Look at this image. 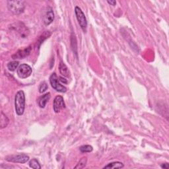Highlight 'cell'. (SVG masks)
Masks as SVG:
<instances>
[{
  "label": "cell",
  "instance_id": "6da1fadb",
  "mask_svg": "<svg viewBox=\"0 0 169 169\" xmlns=\"http://www.w3.org/2000/svg\"><path fill=\"white\" fill-rule=\"evenodd\" d=\"M15 112L18 116L23 114L25 109V95L22 91H19L15 97Z\"/></svg>",
  "mask_w": 169,
  "mask_h": 169
},
{
  "label": "cell",
  "instance_id": "7a4b0ae2",
  "mask_svg": "<svg viewBox=\"0 0 169 169\" xmlns=\"http://www.w3.org/2000/svg\"><path fill=\"white\" fill-rule=\"evenodd\" d=\"M24 1H8L7 7L15 15H19L24 11L25 5Z\"/></svg>",
  "mask_w": 169,
  "mask_h": 169
},
{
  "label": "cell",
  "instance_id": "3957f363",
  "mask_svg": "<svg viewBox=\"0 0 169 169\" xmlns=\"http://www.w3.org/2000/svg\"><path fill=\"white\" fill-rule=\"evenodd\" d=\"M75 13L77 21L79 22V24H80V26L81 28V29L84 32H86L87 28V21L85 17V15H84L81 9L78 6H76L75 7Z\"/></svg>",
  "mask_w": 169,
  "mask_h": 169
},
{
  "label": "cell",
  "instance_id": "277c9868",
  "mask_svg": "<svg viewBox=\"0 0 169 169\" xmlns=\"http://www.w3.org/2000/svg\"><path fill=\"white\" fill-rule=\"evenodd\" d=\"M50 83L51 84V86L56 91L60 93H65L67 91V89L65 86L62 85L58 80V77L55 73L52 74L50 77Z\"/></svg>",
  "mask_w": 169,
  "mask_h": 169
},
{
  "label": "cell",
  "instance_id": "5b68a950",
  "mask_svg": "<svg viewBox=\"0 0 169 169\" xmlns=\"http://www.w3.org/2000/svg\"><path fill=\"white\" fill-rule=\"evenodd\" d=\"M32 70L31 67L26 64L20 65L17 68V71L18 76L21 79H26L29 77L32 74Z\"/></svg>",
  "mask_w": 169,
  "mask_h": 169
},
{
  "label": "cell",
  "instance_id": "8992f818",
  "mask_svg": "<svg viewBox=\"0 0 169 169\" xmlns=\"http://www.w3.org/2000/svg\"><path fill=\"white\" fill-rule=\"evenodd\" d=\"M5 160L8 162H11L14 163L18 162L22 164V163H25L29 160V157L23 153L18 155H12L6 157Z\"/></svg>",
  "mask_w": 169,
  "mask_h": 169
},
{
  "label": "cell",
  "instance_id": "52a82bcc",
  "mask_svg": "<svg viewBox=\"0 0 169 169\" xmlns=\"http://www.w3.org/2000/svg\"><path fill=\"white\" fill-rule=\"evenodd\" d=\"M54 110L56 113H59V112L64 109L65 107V104L64 103V98L61 96H56L54 100Z\"/></svg>",
  "mask_w": 169,
  "mask_h": 169
},
{
  "label": "cell",
  "instance_id": "ba28073f",
  "mask_svg": "<svg viewBox=\"0 0 169 169\" xmlns=\"http://www.w3.org/2000/svg\"><path fill=\"white\" fill-rule=\"evenodd\" d=\"M31 50H32L31 46H28L27 48H26L25 49L20 50L17 52L15 53L14 55L12 56V58L13 60L23 59L30 54V53L31 52Z\"/></svg>",
  "mask_w": 169,
  "mask_h": 169
},
{
  "label": "cell",
  "instance_id": "9c48e42d",
  "mask_svg": "<svg viewBox=\"0 0 169 169\" xmlns=\"http://www.w3.org/2000/svg\"><path fill=\"white\" fill-rule=\"evenodd\" d=\"M54 19V11L51 7H48L46 11V14L44 17V22L45 25H49L52 23Z\"/></svg>",
  "mask_w": 169,
  "mask_h": 169
},
{
  "label": "cell",
  "instance_id": "30bf717a",
  "mask_svg": "<svg viewBox=\"0 0 169 169\" xmlns=\"http://www.w3.org/2000/svg\"><path fill=\"white\" fill-rule=\"evenodd\" d=\"M51 97V95H50V93H47L46 94H43L42 96L38 99V106L42 109H44L45 106H46V104L48 103V101Z\"/></svg>",
  "mask_w": 169,
  "mask_h": 169
},
{
  "label": "cell",
  "instance_id": "8fae6325",
  "mask_svg": "<svg viewBox=\"0 0 169 169\" xmlns=\"http://www.w3.org/2000/svg\"><path fill=\"white\" fill-rule=\"evenodd\" d=\"M59 70L60 74L63 76L65 77H69L70 76V72L68 69V67L66 66V65L62 61H61L59 64Z\"/></svg>",
  "mask_w": 169,
  "mask_h": 169
},
{
  "label": "cell",
  "instance_id": "7c38bea8",
  "mask_svg": "<svg viewBox=\"0 0 169 169\" xmlns=\"http://www.w3.org/2000/svg\"><path fill=\"white\" fill-rule=\"evenodd\" d=\"M9 122V120L8 119V118L6 116V115L4 114L2 112L1 120H0V127H1L2 129L6 128L8 125Z\"/></svg>",
  "mask_w": 169,
  "mask_h": 169
},
{
  "label": "cell",
  "instance_id": "4fadbf2b",
  "mask_svg": "<svg viewBox=\"0 0 169 169\" xmlns=\"http://www.w3.org/2000/svg\"><path fill=\"white\" fill-rule=\"evenodd\" d=\"M124 165L121 162H113L109 163L104 167V168H123Z\"/></svg>",
  "mask_w": 169,
  "mask_h": 169
},
{
  "label": "cell",
  "instance_id": "5bb4252c",
  "mask_svg": "<svg viewBox=\"0 0 169 169\" xmlns=\"http://www.w3.org/2000/svg\"><path fill=\"white\" fill-rule=\"evenodd\" d=\"M19 61H10L7 64V68L10 71H14L16 69H17L19 66Z\"/></svg>",
  "mask_w": 169,
  "mask_h": 169
},
{
  "label": "cell",
  "instance_id": "9a60e30c",
  "mask_svg": "<svg viewBox=\"0 0 169 169\" xmlns=\"http://www.w3.org/2000/svg\"><path fill=\"white\" fill-rule=\"evenodd\" d=\"M29 166L31 168H34V169H41V168L40 162H39L36 159H32V160L30 161Z\"/></svg>",
  "mask_w": 169,
  "mask_h": 169
},
{
  "label": "cell",
  "instance_id": "2e32d148",
  "mask_svg": "<svg viewBox=\"0 0 169 169\" xmlns=\"http://www.w3.org/2000/svg\"><path fill=\"white\" fill-rule=\"evenodd\" d=\"M87 162V157H83V158H81V160L80 161V162H78L77 166L75 167V168H84V167L86 166Z\"/></svg>",
  "mask_w": 169,
  "mask_h": 169
},
{
  "label": "cell",
  "instance_id": "e0dca14e",
  "mask_svg": "<svg viewBox=\"0 0 169 169\" xmlns=\"http://www.w3.org/2000/svg\"><path fill=\"white\" fill-rule=\"evenodd\" d=\"M80 150L81 153H90V152L93 151V148L91 145H83V146H81V147H80Z\"/></svg>",
  "mask_w": 169,
  "mask_h": 169
},
{
  "label": "cell",
  "instance_id": "ac0fdd59",
  "mask_svg": "<svg viewBox=\"0 0 169 169\" xmlns=\"http://www.w3.org/2000/svg\"><path fill=\"white\" fill-rule=\"evenodd\" d=\"M48 84L46 83V82L45 81H42L41 84H40V86H39V92H40L41 93H44L45 91H46V90L48 89Z\"/></svg>",
  "mask_w": 169,
  "mask_h": 169
},
{
  "label": "cell",
  "instance_id": "d6986e66",
  "mask_svg": "<svg viewBox=\"0 0 169 169\" xmlns=\"http://www.w3.org/2000/svg\"><path fill=\"white\" fill-rule=\"evenodd\" d=\"M162 168H165V169H168V163H164V164H162L161 165Z\"/></svg>",
  "mask_w": 169,
  "mask_h": 169
},
{
  "label": "cell",
  "instance_id": "ffe728a7",
  "mask_svg": "<svg viewBox=\"0 0 169 169\" xmlns=\"http://www.w3.org/2000/svg\"><path fill=\"white\" fill-rule=\"evenodd\" d=\"M107 2H108L110 5H113V6H114V5H116V1H107Z\"/></svg>",
  "mask_w": 169,
  "mask_h": 169
},
{
  "label": "cell",
  "instance_id": "44dd1931",
  "mask_svg": "<svg viewBox=\"0 0 169 169\" xmlns=\"http://www.w3.org/2000/svg\"><path fill=\"white\" fill-rule=\"evenodd\" d=\"M60 81H61V82H62V83H67V81L66 80H65V79H63L62 77H60Z\"/></svg>",
  "mask_w": 169,
  "mask_h": 169
}]
</instances>
